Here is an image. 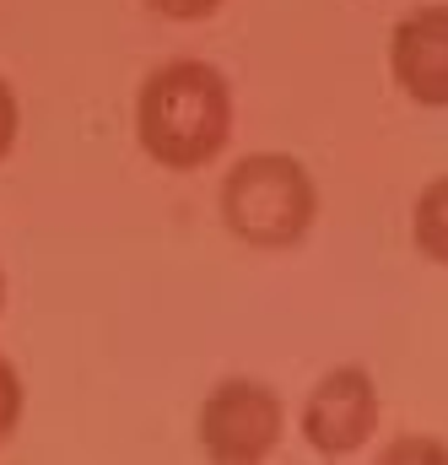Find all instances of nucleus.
<instances>
[{"instance_id":"1","label":"nucleus","mask_w":448,"mask_h":465,"mask_svg":"<svg viewBox=\"0 0 448 465\" xmlns=\"http://www.w3.org/2000/svg\"><path fill=\"white\" fill-rule=\"evenodd\" d=\"M135 141L168 173L211 168L232 141V87L211 60H168L135 93Z\"/></svg>"},{"instance_id":"2","label":"nucleus","mask_w":448,"mask_h":465,"mask_svg":"<svg viewBox=\"0 0 448 465\" xmlns=\"http://www.w3.org/2000/svg\"><path fill=\"white\" fill-rule=\"evenodd\" d=\"M222 223L238 243L281 254L297 249L319 223L314 173L287 152H248L222 179Z\"/></svg>"},{"instance_id":"3","label":"nucleus","mask_w":448,"mask_h":465,"mask_svg":"<svg viewBox=\"0 0 448 465\" xmlns=\"http://www.w3.org/2000/svg\"><path fill=\"white\" fill-rule=\"evenodd\" d=\"M281 395L259 379H222L200 406V450L222 465H254L281 444Z\"/></svg>"},{"instance_id":"4","label":"nucleus","mask_w":448,"mask_h":465,"mask_svg":"<svg viewBox=\"0 0 448 465\" xmlns=\"http://www.w3.org/2000/svg\"><path fill=\"white\" fill-rule=\"evenodd\" d=\"M378 417H384V401H378L373 373L346 362V368H330L308 390V401H303V439L314 444V455L346 460V455H362L373 444Z\"/></svg>"},{"instance_id":"5","label":"nucleus","mask_w":448,"mask_h":465,"mask_svg":"<svg viewBox=\"0 0 448 465\" xmlns=\"http://www.w3.org/2000/svg\"><path fill=\"white\" fill-rule=\"evenodd\" d=\"M389 71L411 104L448 109V5H416L394 22Z\"/></svg>"},{"instance_id":"6","label":"nucleus","mask_w":448,"mask_h":465,"mask_svg":"<svg viewBox=\"0 0 448 465\" xmlns=\"http://www.w3.org/2000/svg\"><path fill=\"white\" fill-rule=\"evenodd\" d=\"M411 238H416V249H422L433 265H448V173L443 179H433V184L416 195Z\"/></svg>"},{"instance_id":"7","label":"nucleus","mask_w":448,"mask_h":465,"mask_svg":"<svg viewBox=\"0 0 448 465\" xmlns=\"http://www.w3.org/2000/svg\"><path fill=\"white\" fill-rule=\"evenodd\" d=\"M22 406H27V390H22V373L11 357H0V444H11L16 422H22Z\"/></svg>"},{"instance_id":"8","label":"nucleus","mask_w":448,"mask_h":465,"mask_svg":"<svg viewBox=\"0 0 448 465\" xmlns=\"http://www.w3.org/2000/svg\"><path fill=\"white\" fill-rule=\"evenodd\" d=\"M146 5L168 22H206V16L222 11V0H146Z\"/></svg>"},{"instance_id":"9","label":"nucleus","mask_w":448,"mask_h":465,"mask_svg":"<svg viewBox=\"0 0 448 465\" xmlns=\"http://www.w3.org/2000/svg\"><path fill=\"white\" fill-rule=\"evenodd\" d=\"M16 130H22L16 93H11V82H0V163H5V157H11V146H16Z\"/></svg>"},{"instance_id":"10","label":"nucleus","mask_w":448,"mask_h":465,"mask_svg":"<svg viewBox=\"0 0 448 465\" xmlns=\"http://www.w3.org/2000/svg\"><path fill=\"white\" fill-rule=\"evenodd\" d=\"M405 455H422V460H448V444H433V439H400L384 450V460H405Z\"/></svg>"},{"instance_id":"11","label":"nucleus","mask_w":448,"mask_h":465,"mask_svg":"<svg viewBox=\"0 0 448 465\" xmlns=\"http://www.w3.org/2000/svg\"><path fill=\"white\" fill-rule=\"evenodd\" d=\"M0 309H5V271H0Z\"/></svg>"}]
</instances>
